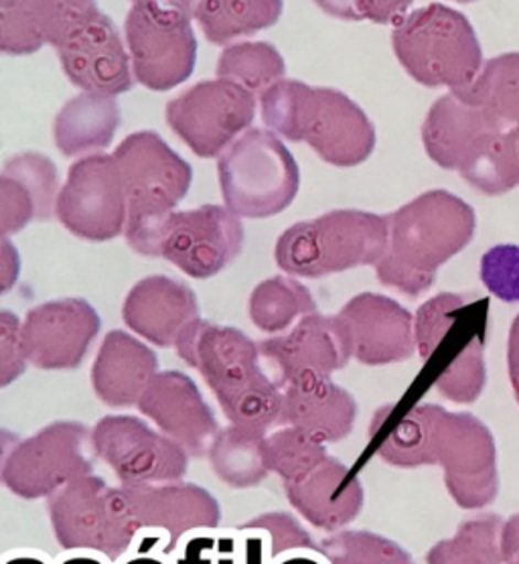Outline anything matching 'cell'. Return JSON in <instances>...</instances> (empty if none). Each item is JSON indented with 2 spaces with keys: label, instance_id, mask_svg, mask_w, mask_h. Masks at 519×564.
I'll use <instances>...</instances> for the list:
<instances>
[{
  "label": "cell",
  "instance_id": "6da1fadb",
  "mask_svg": "<svg viewBox=\"0 0 519 564\" xmlns=\"http://www.w3.org/2000/svg\"><path fill=\"white\" fill-rule=\"evenodd\" d=\"M378 457L393 467L441 465L451 498L465 510H482L499 494L497 449L489 426L469 412L417 404L402 414L383 406L371 421Z\"/></svg>",
  "mask_w": 519,
  "mask_h": 564
},
{
  "label": "cell",
  "instance_id": "7a4b0ae2",
  "mask_svg": "<svg viewBox=\"0 0 519 564\" xmlns=\"http://www.w3.org/2000/svg\"><path fill=\"white\" fill-rule=\"evenodd\" d=\"M388 218V246L376 264L381 284L408 296L429 291L436 272L471 245L475 209L455 193L432 189Z\"/></svg>",
  "mask_w": 519,
  "mask_h": 564
},
{
  "label": "cell",
  "instance_id": "3957f363",
  "mask_svg": "<svg viewBox=\"0 0 519 564\" xmlns=\"http://www.w3.org/2000/svg\"><path fill=\"white\" fill-rule=\"evenodd\" d=\"M179 358L202 373L229 423L264 431L280 423L282 388L260 368V349L248 335L195 319L179 335Z\"/></svg>",
  "mask_w": 519,
  "mask_h": 564
},
{
  "label": "cell",
  "instance_id": "277c9868",
  "mask_svg": "<svg viewBox=\"0 0 519 564\" xmlns=\"http://www.w3.org/2000/svg\"><path fill=\"white\" fill-rule=\"evenodd\" d=\"M260 108L268 129L286 141L306 142L333 167H357L376 149L368 115L343 91L280 79L260 96Z\"/></svg>",
  "mask_w": 519,
  "mask_h": 564
},
{
  "label": "cell",
  "instance_id": "5b68a950",
  "mask_svg": "<svg viewBox=\"0 0 519 564\" xmlns=\"http://www.w3.org/2000/svg\"><path fill=\"white\" fill-rule=\"evenodd\" d=\"M497 134H519V53L483 64L471 86L432 104L422 124L432 159L453 171L473 142Z\"/></svg>",
  "mask_w": 519,
  "mask_h": 564
},
{
  "label": "cell",
  "instance_id": "8992f818",
  "mask_svg": "<svg viewBox=\"0 0 519 564\" xmlns=\"http://www.w3.org/2000/svg\"><path fill=\"white\" fill-rule=\"evenodd\" d=\"M392 47L406 74L426 88L463 90L483 67L482 43L469 19L439 2L393 25Z\"/></svg>",
  "mask_w": 519,
  "mask_h": 564
},
{
  "label": "cell",
  "instance_id": "52a82bcc",
  "mask_svg": "<svg viewBox=\"0 0 519 564\" xmlns=\"http://www.w3.org/2000/svg\"><path fill=\"white\" fill-rule=\"evenodd\" d=\"M127 242L142 257L165 258L191 279H212L240 257L244 226L228 207L169 212L128 224Z\"/></svg>",
  "mask_w": 519,
  "mask_h": 564
},
{
  "label": "cell",
  "instance_id": "ba28073f",
  "mask_svg": "<svg viewBox=\"0 0 519 564\" xmlns=\"http://www.w3.org/2000/svg\"><path fill=\"white\" fill-rule=\"evenodd\" d=\"M388 246V218L335 209L294 224L274 248L277 264L292 276L321 279L327 274L378 264Z\"/></svg>",
  "mask_w": 519,
  "mask_h": 564
},
{
  "label": "cell",
  "instance_id": "9c48e42d",
  "mask_svg": "<svg viewBox=\"0 0 519 564\" xmlns=\"http://www.w3.org/2000/svg\"><path fill=\"white\" fill-rule=\"evenodd\" d=\"M224 202L238 218L264 219L291 206L301 171L274 132L248 129L217 163Z\"/></svg>",
  "mask_w": 519,
  "mask_h": 564
},
{
  "label": "cell",
  "instance_id": "30bf717a",
  "mask_svg": "<svg viewBox=\"0 0 519 564\" xmlns=\"http://www.w3.org/2000/svg\"><path fill=\"white\" fill-rule=\"evenodd\" d=\"M53 534L64 551L100 554L118 563L134 551L137 522L125 489L86 475L50 498Z\"/></svg>",
  "mask_w": 519,
  "mask_h": 564
},
{
  "label": "cell",
  "instance_id": "8fae6325",
  "mask_svg": "<svg viewBox=\"0 0 519 564\" xmlns=\"http://www.w3.org/2000/svg\"><path fill=\"white\" fill-rule=\"evenodd\" d=\"M94 457L88 426L72 421L51 423L14 445L2 465L0 481L25 500L51 498L91 475Z\"/></svg>",
  "mask_w": 519,
  "mask_h": 564
},
{
  "label": "cell",
  "instance_id": "7c38bea8",
  "mask_svg": "<svg viewBox=\"0 0 519 564\" xmlns=\"http://www.w3.org/2000/svg\"><path fill=\"white\" fill-rule=\"evenodd\" d=\"M125 35L132 72L144 88L166 91L190 79L197 59L191 14L163 4H134Z\"/></svg>",
  "mask_w": 519,
  "mask_h": 564
},
{
  "label": "cell",
  "instance_id": "4fadbf2b",
  "mask_svg": "<svg viewBox=\"0 0 519 564\" xmlns=\"http://www.w3.org/2000/svg\"><path fill=\"white\" fill-rule=\"evenodd\" d=\"M125 489L137 522L134 551L166 556L191 534L217 530L221 522L219 501L195 484H159Z\"/></svg>",
  "mask_w": 519,
  "mask_h": 564
},
{
  "label": "cell",
  "instance_id": "5bb4252c",
  "mask_svg": "<svg viewBox=\"0 0 519 564\" xmlns=\"http://www.w3.org/2000/svg\"><path fill=\"white\" fill-rule=\"evenodd\" d=\"M256 116V96L229 79L199 82L166 104V122L193 153L212 159L224 153Z\"/></svg>",
  "mask_w": 519,
  "mask_h": 564
},
{
  "label": "cell",
  "instance_id": "9a60e30c",
  "mask_svg": "<svg viewBox=\"0 0 519 564\" xmlns=\"http://www.w3.org/2000/svg\"><path fill=\"white\" fill-rule=\"evenodd\" d=\"M55 216L89 242H108L127 230V185L115 154H89L69 167Z\"/></svg>",
  "mask_w": 519,
  "mask_h": 564
},
{
  "label": "cell",
  "instance_id": "2e32d148",
  "mask_svg": "<svg viewBox=\"0 0 519 564\" xmlns=\"http://www.w3.org/2000/svg\"><path fill=\"white\" fill-rule=\"evenodd\" d=\"M91 447L127 488L181 481L190 469L187 451L137 416H104L91 429Z\"/></svg>",
  "mask_w": 519,
  "mask_h": 564
},
{
  "label": "cell",
  "instance_id": "e0dca14e",
  "mask_svg": "<svg viewBox=\"0 0 519 564\" xmlns=\"http://www.w3.org/2000/svg\"><path fill=\"white\" fill-rule=\"evenodd\" d=\"M115 159L127 185L128 224L175 212L190 193L193 169L156 132L130 134Z\"/></svg>",
  "mask_w": 519,
  "mask_h": 564
},
{
  "label": "cell",
  "instance_id": "ac0fdd59",
  "mask_svg": "<svg viewBox=\"0 0 519 564\" xmlns=\"http://www.w3.org/2000/svg\"><path fill=\"white\" fill-rule=\"evenodd\" d=\"M100 315L84 299L50 301L26 313L23 346L39 370H74L100 334Z\"/></svg>",
  "mask_w": 519,
  "mask_h": 564
},
{
  "label": "cell",
  "instance_id": "d6986e66",
  "mask_svg": "<svg viewBox=\"0 0 519 564\" xmlns=\"http://www.w3.org/2000/svg\"><path fill=\"white\" fill-rule=\"evenodd\" d=\"M55 50L65 76L84 91L118 96L134 84L122 35L100 9L79 23Z\"/></svg>",
  "mask_w": 519,
  "mask_h": 564
},
{
  "label": "cell",
  "instance_id": "ffe728a7",
  "mask_svg": "<svg viewBox=\"0 0 519 564\" xmlns=\"http://www.w3.org/2000/svg\"><path fill=\"white\" fill-rule=\"evenodd\" d=\"M352 358L366 366H388L412 358L414 317L398 301L376 293L354 296L339 311Z\"/></svg>",
  "mask_w": 519,
  "mask_h": 564
},
{
  "label": "cell",
  "instance_id": "44dd1931",
  "mask_svg": "<svg viewBox=\"0 0 519 564\" xmlns=\"http://www.w3.org/2000/svg\"><path fill=\"white\" fill-rule=\"evenodd\" d=\"M258 349L277 368L280 388L311 376H331L352 359L339 317L318 313L304 315L291 334L264 339Z\"/></svg>",
  "mask_w": 519,
  "mask_h": 564
},
{
  "label": "cell",
  "instance_id": "7402d4cb",
  "mask_svg": "<svg viewBox=\"0 0 519 564\" xmlns=\"http://www.w3.org/2000/svg\"><path fill=\"white\" fill-rule=\"evenodd\" d=\"M161 433L171 436L190 457L209 453L219 426L197 384L183 372H159L139 402Z\"/></svg>",
  "mask_w": 519,
  "mask_h": 564
},
{
  "label": "cell",
  "instance_id": "603a6c76",
  "mask_svg": "<svg viewBox=\"0 0 519 564\" xmlns=\"http://www.w3.org/2000/svg\"><path fill=\"white\" fill-rule=\"evenodd\" d=\"M122 319L128 329L159 347H175L185 327L199 319L197 296L169 276H149L128 293Z\"/></svg>",
  "mask_w": 519,
  "mask_h": 564
},
{
  "label": "cell",
  "instance_id": "cb8c5ba5",
  "mask_svg": "<svg viewBox=\"0 0 519 564\" xmlns=\"http://www.w3.org/2000/svg\"><path fill=\"white\" fill-rule=\"evenodd\" d=\"M292 508L309 524L327 532L349 527L364 508V486L345 463L327 457L313 471L282 484Z\"/></svg>",
  "mask_w": 519,
  "mask_h": 564
},
{
  "label": "cell",
  "instance_id": "d4e9b609",
  "mask_svg": "<svg viewBox=\"0 0 519 564\" xmlns=\"http://www.w3.org/2000/svg\"><path fill=\"white\" fill-rule=\"evenodd\" d=\"M60 173L39 153L13 156L0 171V240L55 214Z\"/></svg>",
  "mask_w": 519,
  "mask_h": 564
},
{
  "label": "cell",
  "instance_id": "484cf974",
  "mask_svg": "<svg viewBox=\"0 0 519 564\" xmlns=\"http://www.w3.org/2000/svg\"><path fill=\"white\" fill-rule=\"evenodd\" d=\"M357 402L331 376H311L282 386L280 423L294 426L321 443H335L352 433Z\"/></svg>",
  "mask_w": 519,
  "mask_h": 564
},
{
  "label": "cell",
  "instance_id": "4316f807",
  "mask_svg": "<svg viewBox=\"0 0 519 564\" xmlns=\"http://www.w3.org/2000/svg\"><path fill=\"white\" fill-rule=\"evenodd\" d=\"M156 373L159 358L151 347L125 332H110L94 361L91 386L104 404L128 409L139 406Z\"/></svg>",
  "mask_w": 519,
  "mask_h": 564
},
{
  "label": "cell",
  "instance_id": "83f0119b",
  "mask_svg": "<svg viewBox=\"0 0 519 564\" xmlns=\"http://www.w3.org/2000/svg\"><path fill=\"white\" fill-rule=\"evenodd\" d=\"M120 127V106L115 96L84 91L55 116L53 139L65 156L108 149Z\"/></svg>",
  "mask_w": 519,
  "mask_h": 564
},
{
  "label": "cell",
  "instance_id": "f1b7e54d",
  "mask_svg": "<svg viewBox=\"0 0 519 564\" xmlns=\"http://www.w3.org/2000/svg\"><path fill=\"white\" fill-rule=\"evenodd\" d=\"M207 455L217 477L229 488H253L270 474L267 433L258 429L231 424L217 433Z\"/></svg>",
  "mask_w": 519,
  "mask_h": 564
},
{
  "label": "cell",
  "instance_id": "f546056e",
  "mask_svg": "<svg viewBox=\"0 0 519 564\" xmlns=\"http://www.w3.org/2000/svg\"><path fill=\"white\" fill-rule=\"evenodd\" d=\"M282 9V0H197L193 17L209 43L228 45L277 25Z\"/></svg>",
  "mask_w": 519,
  "mask_h": 564
},
{
  "label": "cell",
  "instance_id": "4dcf8cb0",
  "mask_svg": "<svg viewBox=\"0 0 519 564\" xmlns=\"http://www.w3.org/2000/svg\"><path fill=\"white\" fill-rule=\"evenodd\" d=\"M519 134H497L473 142L456 173L485 195H504L519 185Z\"/></svg>",
  "mask_w": 519,
  "mask_h": 564
},
{
  "label": "cell",
  "instance_id": "1f68e13d",
  "mask_svg": "<svg viewBox=\"0 0 519 564\" xmlns=\"http://www.w3.org/2000/svg\"><path fill=\"white\" fill-rule=\"evenodd\" d=\"M248 313L260 332L280 334L294 321L317 313V303L301 282L289 276H272L253 289Z\"/></svg>",
  "mask_w": 519,
  "mask_h": 564
},
{
  "label": "cell",
  "instance_id": "d6a6232c",
  "mask_svg": "<svg viewBox=\"0 0 519 564\" xmlns=\"http://www.w3.org/2000/svg\"><path fill=\"white\" fill-rule=\"evenodd\" d=\"M504 520L483 513L465 520L451 539L441 540L426 554V564H506L501 554Z\"/></svg>",
  "mask_w": 519,
  "mask_h": 564
},
{
  "label": "cell",
  "instance_id": "836d02e7",
  "mask_svg": "<svg viewBox=\"0 0 519 564\" xmlns=\"http://www.w3.org/2000/svg\"><path fill=\"white\" fill-rule=\"evenodd\" d=\"M286 64L279 50L264 41H244L228 47L217 62V77L229 79L241 88L264 91L284 77Z\"/></svg>",
  "mask_w": 519,
  "mask_h": 564
},
{
  "label": "cell",
  "instance_id": "e575fe53",
  "mask_svg": "<svg viewBox=\"0 0 519 564\" xmlns=\"http://www.w3.org/2000/svg\"><path fill=\"white\" fill-rule=\"evenodd\" d=\"M329 453L325 443L303 431L286 426L267 436V465L270 474L280 475L282 484H291L313 471Z\"/></svg>",
  "mask_w": 519,
  "mask_h": 564
},
{
  "label": "cell",
  "instance_id": "d590c367",
  "mask_svg": "<svg viewBox=\"0 0 519 564\" xmlns=\"http://www.w3.org/2000/svg\"><path fill=\"white\" fill-rule=\"evenodd\" d=\"M318 549L329 564H414L398 542L366 530L333 532Z\"/></svg>",
  "mask_w": 519,
  "mask_h": 564
},
{
  "label": "cell",
  "instance_id": "8d00e7d4",
  "mask_svg": "<svg viewBox=\"0 0 519 564\" xmlns=\"http://www.w3.org/2000/svg\"><path fill=\"white\" fill-rule=\"evenodd\" d=\"M487 384L485 337L471 344L458 358L444 364L434 376V388L456 404H471L482 397Z\"/></svg>",
  "mask_w": 519,
  "mask_h": 564
},
{
  "label": "cell",
  "instance_id": "74e56055",
  "mask_svg": "<svg viewBox=\"0 0 519 564\" xmlns=\"http://www.w3.org/2000/svg\"><path fill=\"white\" fill-rule=\"evenodd\" d=\"M39 33L57 47L79 23L98 11L96 0H23Z\"/></svg>",
  "mask_w": 519,
  "mask_h": 564
},
{
  "label": "cell",
  "instance_id": "f35d334b",
  "mask_svg": "<svg viewBox=\"0 0 519 564\" xmlns=\"http://www.w3.org/2000/svg\"><path fill=\"white\" fill-rule=\"evenodd\" d=\"M45 45L23 0H0V55H31Z\"/></svg>",
  "mask_w": 519,
  "mask_h": 564
},
{
  "label": "cell",
  "instance_id": "ab89813d",
  "mask_svg": "<svg viewBox=\"0 0 519 564\" xmlns=\"http://www.w3.org/2000/svg\"><path fill=\"white\" fill-rule=\"evenodd\" d=\"M482 281L504 303H519V246L499 245L482 258Z\"/></svg>",
  "mask_w": 519,
  "mask_h": 564
},
{
  "label": "cell",
  "instance_id": "60d3db41",
  "mask_svg": "<svg viewBox=\"0 0 519 564\" xmlns=\"http://www.w3.org/2000/svg\"><path fill=\"white\" fill-rule=\"evenodd\" d=\"M318 9L343 21L398 25L414 0H315Z\"/></svg>",
  "mask_w": 519,
  "mask_h": 564
},
{
  "label": "cell",
  "instance_id": "b9f144b4",
  "mask_svg": "<svg viewBox=\"0 0 519 564\" xmlns=\"http://www.w3.org/2000/svg\"><path fill=\"white\" fill-rule=\"evenodd\" d=\"M23 325L13 311H0V390L13 384L26 370Z\"/></svg>",
  "mask_w": 519,
  "mask_h": 564
},
{
  "label": "cell",
  "instance_id": "7bdbcfd3",
  "mask_svg": "<svg viewBox=\"0 0 519 564\" xmlns=\"http://www.w3.org/2000/svg\"><path fill=\"white\" fill-rule=\"evenodd\" d=\"M219 532L205 530L181 540L177 549L169 554L171 564H216Z\"/></svg>",
  "mask_w": 519,
  "mask_h": 564
},
{
  "label": "cell",
  "instance_id": "ee69618b",
  "mask_svg": "<svg viewBox=\"0 0 519 564\" xmlns=\"http://www.w3.org/2000/svg\"><path fill=\"white\" fill-rule=\"evenodd\" d=\"M236 536V552L238 564H274L277 552L268 544L264 534L253 527L252 522H246L234 530Z\"/></svg>",
  "mask_w": 519,
  "mask_h": 564
},
{
  "label": "cell",
  "instance_id": "f6af8a7d",
  "mask_svg": "<svg viewBox=\"0 0 519 564\" xmlns=\"http://www.w3.org/2000/svg\"><path fill=\"white\" fill-rule=\"evenodd\" d=\"M21 274V257L17 246L4 238L0 240V296L13 291Z\"/></svg>",
  "mask_w": 519,
  "mask_h": 564
},
{
  "label": "cell",
  "instance_id": "bcb514c9",
  "mask_svg": "<svg viewBox=\"0 0 519 564\" xmlns=\"http://www.w3.org/2000/svg\"><path fill=\"white\" fill-rule=\"evenodd\" d=\"M501 554L504 563L519 564V513L504 520L501 528Z\"/></svg>",
  "mask_w": 519,
  "mask_h": 564
},
{
  "label": "cell",
  "instance_id": "7dc6e473",
  "mask_svg": "<svg viewBox=\"0 0 519 564\" xmlns=\"http://www.w3.org/2000/svg\"><path fill=\"white\" fill-rule=\"evenodd\" d=\"M507 368H509V380L513 394L519 402V315L511 323L509 329V344H507Z\"/></svg>",
  "mask_w": 519,
  "mask_h": 564
},
{
  "label": "cell",
  "instance_id": "c3c4849f",
  "mask_svg": "<svg viewBox=\"0 0 519 564\" xmlns=\"http://www.w3.org/2000/svg\"><path fill=\"white\" fill-rule=\"evenodd\" d=\"M274 564H329V561L318 546H309V549H299V551L282 554Z\"/></svg>",
  "mask_w": 519,
  "mask_h": 564
},
{
  "label": "cell",
  "instance_id": "681fc988",
  "mask_svg": "<svg viewBox=\"0 0 519 564\" xmlns=\"http://www.w3.org/2000/svg\"><path fill=\"white\" fill-rule=\"evenodd\" d=\"M0 564H55L47 554L37 551H14L4 554Z\"/></svg>",
  "mask_w": 519,
  "mask_h": 564
},
{
  "label": "cell",
  "instance_id": "f907efd6",
  "mask_svg": "<svg viewBox=\"0 0 519 564\" xmlns=\"http://www.w3.org/2000/svg\"><path fill=\"white\" fill-rule=\"evenodd\" d=\"M216 564H238V552H236V536H234V530L219 534V549H217Z\"/></svg>",
  "mask_w": 519,
  "mask_h": 564
},
{
  "label": "cell",
  "instance_id": "816d5d0a",
  "mask_svg": "<svg viewBox=\"0 0 519 564\" xmlns=\"http://www.w3.org/2000/svg\"><path fill=\"white\" fill-rule=\"evenodd\" d=\"M55 564H115L108 558H104L100 554L84 551H67Z\"/></svg>",
  "mask_w": 519,
  "mask_h": 564
},
{
  "label": "cell",
  "instance_id": "f5cc1de1",
  "mask_svg": "<svg viewBox=\"0 0 519 564\" xmlns=\"http://www.w3.org/2000/svg\"><path fill=\"white\" fill-rule=\"evenodd\" d=\"M115 564H171V561L166 556L149 554V552H130L125 558H120Z\"/></svg>",
  "mask_w": 519,
  "mask_h": 564
},
{
  "label": "cell",
  "instance_id": "db71d44e",
  "mask_svg": "<svg viewBox=\"0 0 519 564\" xmlns=\"http://www.w3.org/2000/svg\"><path fill=\"white\" fill-rule=\"evenodd\" d=\"M132 4H163V7H173V9H179V11L193 17L197 0H132Z\"/></svg>",
  "mask_w": 519,
  "mask_h": 564
},
{
  "label": "cell",
  "instance_id": "11a10c76",
  "mask_svg": "<svg viewBox=\"0 0 519 564\" xmlns=\"http://www.w3.org/2000/svg\"><path fill=\"white\" fill-rule=\"evenodd\" d=\"M17 443H19L17 435L9 433V431H4V429H0V474H2V465H4L7 455L11 453V449H13Z\"/></svg>",
  "mask_w": 519,
  "mask_h": 564
},
{
  "label": "cell",
  "instance_id": "9f6ffc18",
  "mask_svg": "<svg viewBox=\"0 0 519 564\" xmlns=\"http://www.w3.org/2000/svg\"><path fill=\"white\" fill-rule=\"evenodd\" d=\"M456 2H473V0H456Z\"/></svg>",
  "mask_w": 519,
  "mask_h": 564
},
{
  "label": "cell",
  "instance_id": "6f0895ef",
  "mask_svg": "<svg viewBox=\"0 0 519 564\" xmlns=\"http://www.w3.org/2000/svg\"><path fill=\"white\" fill-rule=\"evenodd\" d=\"M518 156H519V144H518Z\"/></svg>",
  "mask_w": 519,
  "mask_h": 564
}]
</instances>
